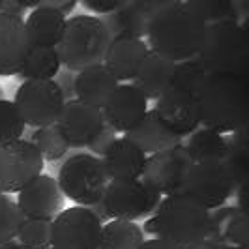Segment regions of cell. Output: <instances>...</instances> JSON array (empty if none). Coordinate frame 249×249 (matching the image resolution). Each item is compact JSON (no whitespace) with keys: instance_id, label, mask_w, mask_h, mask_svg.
I'll list each match as a JSON object with an SVG mask.
<instances>
[{"instance_id":"obj_1","label":"cell","mask_w":249,"mask_h":249,"mask_svg":"<svg viewBox=\"0 0 249 249\" xmlns=\"http://www.w3.org/2000/svg\"><path fill=\"white\" fill-rule=\"evenodd\" d=\"M208 23L189 2H173L161 6L148 19L150 53L175 64L197 56L206 37Z\"/></svg>"},{"instance_id":"obj_2","label":"cell","mask_w":249,"mask_h":249,"mask_svg":"<svg viewBox=\"0 0 249 249\" xmlns=\"http://www.w3.org/2000/svg\"><path fill=\"white\" fill-rule=\"evenodd\" d=\"M200 125L223 135L242 129L248 118V77L210 75L197 96Z\"/></svg>"},{"instance_id":"obj_3","label":"cell","mask_w":249,"mask_h":249,"mask_svg":"<svg viewBox=\"0 0 249 249\" xmlns=\"http://www.w3.org/2000/svg\"><path fill=\"white\" fill-rule=\"evenodd\" d=\"M156 238L173 249H187L208 236L210 210L186 195L163 197L154 212Z\"/></svg>"},{"instance_id":"obj_4","label":"cell","mask_w":249,"mask_h":249,"mask_svg":"<svg viewBox=\"0 0 249 249\" xmlns=\"http://www.w3.org/2000/svg\"><path fill=\"white\" fill-rule=\"evenodd\" d=\"M195 60L210 75L248 77L249 41L246 28L236 19L210 23Z\"/></svg>"},{"instance_id":"obj_5","label":"cell","mask_w":249,"mask_h":249,"mask_svg":"<svg viewBox=\"0 0 249 249\" xmlns=\"http://www.w3.org/2000/svg\"><path fill=\"white\" fill-rule=\"evenodd\" d=\"M111 43V32L96 15H75L66 21L64 36L56 47L62 66L68 71H83L103 64Z\"/></svg>"},{"instance_id":"obj_6","label":"cell","mask_w":249,"mask_h":249,"mask_svg":"<svg viewBox=\"0 0 249 249\" xmlns=\"http://www.w3.org/2000/svg\"><path fill=\"white\" fill-rule=\"evenodd\" d=\"M56 182L66 199L88 208L101 200L109 178L98 156L73 154L62 163Z\"/></svg>"},{"instance_id":"obj_7","label":"cell","mask_w":249,"mask_h":249,"mask_svg":"<svg viewBox=\"0 0 249 249\" xmlns=\"http://www.w3.org/2000/svg\"><path fill=\"white\" fill-rule=\"evenodd\" d=\"M234 191V180L223 161L191 163L178 195H186L206 210L221 208ZM176 195V193H175Z\"/></svg>"},{"instance_id":"obj_8","label":"cell","mask_w":249,"mask_h":249,"mask_svg":"<svg viewBox=\"0 0 249 249\" xmlns=\"http://www.w3.org/2000/svg\"><path fill=\"white\" fill-rule=\"evenodd\" d=\"M64 103L66 98L56 81H25L13 100L21 120L34 129L56 124Z\"/></svg>"},{"instance_id":"obj_9","label":"cell","mask_w":249,"mask_h":249,"mask_svg":"<svg viewBox=\"0 0 249 249\" xmlns=\"http://www.w3.org/2000/svg\"><path fill=\"white\" fill-rule=\"evenodd\" d=\"M161 199L163 197L156 189H152L139 178V180L109 182L101 197V204L109 219L135 223L137 219H142L156 212Z\"/></svg>"},{"instance_id":"obj_10","label":"cell","mask_w":249,"mask_h":249,"mask_svg":"<svg viewBox=\"0 0 249 249\" xmlns=\"http://www.w3.org/2000/svg\"><path fill=\"white\" fill-rule=\"evenodd\" d=\"M43 158L28 139L0 146V193H19L43 171Z\"/></svg>"},{"instance_id":"obj_11","label":"cell","mask_w":249,"mask_h":249,"mask_svg":"<svg viewBox=\"0 0 249 249\" xmlns=\"http://www.w3.org/2000/svg\"><path fill=\"white\" fill-rule=\"evenodd\" d=\"M101 227L87 206L66 208L53 219L51 249H100Z\"/></svg>"},{"instance_id":"obj_12","label":"cell","mask_w":249,"mask_h":249,"mask_svg":"<svg viewBox=\"0 0 249 249\" xmlns=\"http://www.w3.org/2000/svg\"><path fill=\"white\" fill-rule=\"evenodd\" d=\"M191 163L193 161L189 160L186 146L178 144L175 148L163 150L160 154L146 156L141 180L148 184L152 189H156L161 197L175 195L182 186Z\"/></svg>"},{"instance_id":"obj_13","label":"cell","mask_w":249,"mask_h":249,"mask_svg":"<svg viewBox=\"0 0 249 249\" xmlns=\"http://www.w3.org/2000/svg\"><path fill=\"white\" fill-rule=\"evenodd\" d=\"M54 125L70 148H83L105 127V120L101 109L90 107L79 100H70L64 103L60 118Z\"/></svg>"},{"instance_id":"obj_14","label":"cell","mask_w":249,"mask_h":249,"mask_svg":"<svg viewBox=\"0 0 249 249\" xmlns=\"http://www.w3.org/2000/svg\"><path fill=\"white\" fill-rule=\"evenodd\" d=\"M15 202L25 217L54 219L64 210L66 197L53 176L39 175L17 193Z\"/></svg>"},{"instance_id":"obj_15","label":"cell","mask_w":249,"mask_h":249,"mask_svg":"<svg viewBox=\"0 0 249 249\" xmlns=\"http://www.w3.org/2000/svg\"><path fill=\"white\" fill-rule=\"evenodd\" d=\"M105 125L114 133H127L148 112V100L131 83H122L101 109Z\"/></svg>"},{"instance_id":"obj_16","label":"cell","mask_w":249,"mask_h":249,"mask_svg":"<svg viewBox=\"0 0 249 249\" xmlns=\"http://www.w3.org/2000/svg\"><path fill=\"white\" fill-rule=\"evenodd\" d=\"M152 111L178 137L191 135L200 125L197 98L178 90H167L161 98L156 100V107Z\"/></svg>"},{"instance_id":"obj_17","label":"cell","mask_w":249,"mask_h":249,"mask_svg":"<svg viewBox=\"0 0 249 249\" xmlns=\"http://www.w3.org/2000/svg\"><path fill=\"white\" fill-rule=\"evenodd\" d=\"M30 49L25 19L0 13V77L19 73Z\"/></svg>"},{"instance_id":"obj_18","label":"cell","mask_w":249,"mask_h":249,"mask_svg":"<svg viewBox=\"0 0 249 249\" xmlns=\"http://www.w3.org/2000/svg\"><path fill=\"white\" fill-rule=\"evenodd\" d=\"M148 45L144 39L131 36H114L111 37L109 49L105 53L103 66L112 73V77L120 81H133L137 70L144 58L148 56Z\"/></svg>"},{"instance_id":"obj_19","label":"cell","mask_w":249,"mask_h":249,"mask_svg":"<svg viewBox=\"0 0 249 249\" xmlns=\"http://www.w3.org/2000/svg\"><path fill=\"white\" fill-rule=\"evenodd\" d=\"M208 240L225 249L249 248V223L240 206H221L210 212Z\"/></svg>"},{"instance_id":"obj_20","label":"cell","mask_w":249,"mask_h":249,"mask_svg":"<svg viewBox=\"0 0 249 249\" xmlns=\"http://www.w3.org/2000/svg\"><path fill=\"white\" fill-rule=\"evenodd\" d=\"M100 160L109 182L139 180L142 176L146 154H142L133 142L125 141L124 137H116Z\"/></svg>"},{"instance_id":"obj_21","label":"cell","mask_w":249,"mask_h":249,"mask_svg":"<svg viewBox=\"0 0 249 249\" xmlns=\"http://www.w3.org/2000/svg\"><path fill=\"white\" fill-rule=\"evenodd\" d=\"M118 85L120 83L112 77V73L103 64L92 66L73 77V94L77 96L75 100L96 109H103Z\"/></svg>"},{"instance_id":"obj_22","label":"cell","mask_w":249,"mask_h":249,"mask_svg":"<svg viewBox=\"0 0 249 249\" xmlns=\"http://www.w3.org/2000/svg\"><path fill=\"white\" fill-rule=\"evenodd\" d=\"M124 139L133 142L142 154H160L163 150L175 148L182 144V137L175 135L167 125L158 118L154 111H148L144 118L133 129L124 133Z\"/></svg>"},{"instance_id":"obj_23","label":"cell","mask_w":249,"mask_h":249,"mask_svg":"<svg viewBox=\"0 0 249 249\" xmlns=\"http://www.w3.org/2000/svg\"><path fill=\"white\" fill-rule=\"evenodd\" d=\"M66 17L51 8H34L25 21L30 47L56 49L66 30Z\"/></svg>"},{"instance_id":"obj_24","label":"cell","mask_w":249,"mask_h":249,"mask_svg":"<svg viewBox=\"0 0 249 249\" xmlns=\"http://www.w3.org/2000/svg\"><path fill=\"white\" fill-rule=\"evenodd\" d=\"M175 66V62L165 60L154 53H148V56L137 70V75L131 85L137 88L146 100H158L171 87Z\"/></svg>"},{"instance_id":"obj_25","label":"cell","mask_w":249,"mask_h":249,"mask_svg":"<svg viewBox=\"0 0 249 249\" xmlns=\"http://www.w3.org/2000/svg\"><path fill=\"white\" fill-rule=\"evenodd\" d=\"M186 150L193 163L225 161L229 156V141L212 129H197L191 133Z\"/></svg>"},{"instance_id":"obj_26","label":"cell","mask_w":249,"mask_h":249,"mask_svg":"<svg viewBox=\"0 0 249 249\" xmlns=\"http://www.w3.org/2000/svg\"><path fill=\"white\" fill-rule=\"evenodd\" d=\"M60 56L56 49L45 47H32L21 71L17 73L19 79L25 81H54V77L60 73Z\"/></svg>"},{"instance_id":"obj_27","label":"cell","mask_w":249,"mask_h":249,"mask_svg":"<svg viewBox=\"0 0 249 249\" xmlns=\"http://www.w3.org/2000/svg\"><path fill=\"white\" fill-rule=\"evenodd\" d=\"M142 242L144 234L133 221L111 219L101 227L100 249H139Z\"/></svg>"},{"instance_id":"obj_28","label":"cell","mask_w":249,"mask_h":249,"mask_svg":"<svg viewBox=\"0 0 249 249\" xmlns=\"http://www.w3.org/2000/svg\"><path fill=\"white\" fill-rule=\"evenodd\" d=\"M208 77H210V73L195 58H191V60H186V62H180L175 66V73L171 79L169 90H178V92H184L187 96L197 98L202 87L206 85Z\"/></svg>"},{"instance_id":"obj_29","label":"cell","mask_w":249,"mask_h":249,"mask_svg":"<svg viewBox=\"0 0 249 249\" xmlns=\"http://www.w3.org/2000/svg\"><path fill=\"white\" fill-rule=\"evenodd\" d=\"M28 141H30L37 148V152L41 154L43 161L54 163V161H58V160H62L64 156L70 152V144L64 141V137L60 135V131L56 129V125H47V127L34 129Z\"/></svg>"},{"instance_id":"obj_30","label":"cell","mask_w":249,"mask_h":249,"mask_svg":"<svg viewBox=\"0 0 249 249\" xmlns=\"http://www.w3.org/2000/svg\"><path fill=\"white\" fill-rule=\"evenodd\" d=\"M53 219H34L25 217L19 227L17 240L26 249H51Z\"/></svg>"},{"instance_id":"obj_31","label":"cell","mask_w":249,"mask_h":249,"mask_svg":"<svg viewBox=\"0 0 249 249\" xmlns=\"http://www.w3.org/2000/svg\"><path fill=\"white\" fill-rule=\"evenodd\" d=\"M23 219L25 215L19 210L17 202L10 195L0 193V244L17 240V232Z\"/></svg>"},{"instance_id":"obj_32","label":"cell","mask_w":249,"mask_h":249,"mask_svg":"<svg viewBox=\"0 0 249 249\" xmlns=\"http://www.w3.org/2000/svg\"><path fill=\"white\" fill-rule=\"evenodd\" d=\"M25 127V122L21 120L13 101L0 100V146L23 139Z\"/></svg>"},{"instance_id":"obj_33","label":"cell","mask_w":249,"mask_h":249,"mask_svg":"<svg viewBox=\"0 0 249 249\" xmlns=\"http://www.w3.org/2000/svg\"><path fill=\"white\" fill-rule=\"evenodd\" d=\"M197 12L206 19V23H217V21H225L231 19L229 15L232 13V4L225 2V0H191L189 2Z\"/></svg>"},{"instance_id":"obj_34","label":"cell","mask_w":249,"mask_h":249,"mask_svg":"<svg viewBox=\"0 0 249 249\" xmlns=\"http://www.w3.org/2000/svg\"><path fill=\"white\" fill-rule=\"evenodd\" d=\"M83 6L94 13H112L125 6V2L122 0H83Z\"/></svg>"},{"instance_id":"obj_35","label":"cell","mask_w":249,"mask_h":249,"mask_svg":"<svg viewBox=\"0 0 249 249\" xmlns=\"http://www.w3.org/2000/svg\"><path fill=\"white\" fill-rule=\"evenodd\" d=\"M114 139H116V133L112 131L111 127H107V125H105L100 133L94 137V141L88 144V148L92 150L94 154H100V156H103V154H105V150L109 148V144H111Z\"/></svg>"},{"instance_id":"obj_36","label":"cell","mask_w":249,"mask_h":249,"mask_svg":"<svg viewBox=\"0 0 249 249\" xmlns=\"http://www.w3.org/2000/svg\"><path fill=\"white\" fill-rule=\"evenodd\" d=\"M25 12L26 10L23 8V4L19 0H6V2H2V8H0V13L13 15V17H19V19H23Z\"/></svg>"},{"instance_id":"obj_37","label":"cell","mask_w":249,"mask_h":249,"mask_svg":"<svg viewBox=\"0 0 249 249\" xmlns=\"http://www.w3.org/2000/svg\"><path fill=\"white\" fill-rule=\"evenodd\" d=\"M139 249H173V248L169 244H165L163 240H160V238H150V240H144Z\"/></svg>"},{"instance_id":"obj_38","label":"cell","mask_w":249,"mask_h":249,"mask_svg":"<svg viewBox=\"0 0 249 249\" xmlns=\"http://www.w3.org/2000/svg\"><path fill=\"white\" fill-rule=\"evenodd\" d=\"M187 249H225V248L217 246L215 242L206 238V240H202V242H199V244H195V246H191V248H187Z\"/></svg>"},{"instance_id":"obj_39","label":"cell","mask_w":249,"mask_h":249,"mask_svg":"<svg viewBox=\"0 0 249 249\" xmlns=\"http://www.w3.org/2000/svg\"><path fill=\"white\" fill-rule=\"evenodd\" d=\"M141 231H142V234H150V236L156 238V221H154V217L146 219L144 225L141 227Z\"/></svg>"},{"instance_id":"obj_40","label":"cell","mask_w":249,"mask_h":249,"mask_svg":"<svg viewBox=\"0 0 249 249\" xmlns=\"http://www.w3.org/2000/svg\"><path fill=\"white\" fill-rule=\"evenodd\" d=\"M0 249H26L19 240H12L8 244H0Z\"/></svg>"},{"instance_id":"obj_41","label":"cell","mask_w":249,"mask_h":249,"mask_svg":"<svg viewBox=\"0 0 249 249\" xmlns=\"http://www.w3.org/2000/svg\"><path fill=\"white\" fill-rule=\"evenodd\" d=\"M0 100H4V98H2V88H0Z\"/></svg>"},{"instance_id":"obj_42","label":"cell","mask_w":249,"mask_h":249,"mask_svg":"<svg viewBox=\"0 0 249 249\" xmlns=\"http://www.w3.org/2000/svg\"><path fill=\"white\" fill-rule=\"evenodd\" d=\"M234 249H249V248H234Z\"/></svg>"},{"instance_id":"obj_43","label":"cell","mask_w":249,"mask_h":249,"mask_svg":"<svg viewBox=\"0 0 249 249\" xmlns=\"http://www.w3.org/2000/svg\"><path fill=\"white\" fill-rule=\"evenodd\" d=\"M0 8H2V0H0Z\"/></svg>"}]
</instances>
